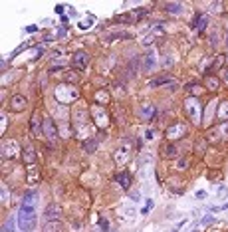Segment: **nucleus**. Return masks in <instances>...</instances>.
I'll return each instance as SVG.
<instances>
[{
  "label": "nucleus",
  "instance_id": "nucleus-1",
  "mask_svg": "<svg viewBox=\"0 0 228 232\" xmlns=\"http://www.w3.org/2000/svg\"><path fill=\"white\" fill-rule=\"evenodd\" d=\"M18 224L24 232L32 230L36 226V214H34V208L30 204H22V208L18 210Z\"/></svg>",
  "mask_w": 228,
  "mask_h": 232
},
{
  "label": "nucleus",
  "instance_id": "nucleus-2",
  "mask_svg": "<svg viewBox=\"0 0 228 232\" xmlns=\"http://www.w3.org/2000/svg\"><path fill=\"white\" fill-rule=\"evenodd\" d=\"M145 14H147V10L139 8V10H135V12H129V14H119V16H115L113 20H115V22H121V24H133V22L141 20Z\"/></svg>",
  "mask_w": 228,
  "mask_h": 232
},
{
  "label": "nucleus",
  "instance_id": "nucleus-3",
  "mask_svg": "<svg viewBox=\"0 0 228 232\" xmlns=\"http://www.w3.org/2000/svg\"><path fill=\"white\" fill-rule=\"evenodd\" d=\"M72 60H74V66L79 68V70H85V68H87V64H89V58H87V54H85V52H76Z\"/></svg>",
  "mask_w": 228,
  "mask_h": 232
},
{
  "label": "nucleus",
  "instance_id": "nucleus-4",
  "mask_svg": "<svg viewBox=\"0 0 228 232\" xmlns=\"http://www.w3.org/2000/svg\"><path fill=\"white\" fill-rule=\"evenodd\" d=\"M129 155H131V145H129V143H123L121 149L115 151V161H117V163H125V161L129 159Z\"/></svg>",
  "mask_w": 228,
  "mask_h": 232
},
{
  "label": "nucleus",
  "instance_id": "nucleus-5",
  "mask_svg": "<svg viewBox=\"0 0 228 232\" xmlns=\"http://www.w3.org/2000/svg\"><path fill=\"white\" fill-rule=\"evenodd\" d=\"M60 206H56V204H50L48 208H46V212H44V218L48 220V222H56L58 218H60Z\"/></svg>",
  "mask_w": 228,
  "mask_h": 232
},
{
  "label": "nucleus",
  "instance_id": "nucleus-6",
  "mask_svg": "<svg viewBox=\"0 0 228 232\" xmlns=\"http://www.w3.org/2000/svg\"><path fill=\"white\" fill-rule=\"evenodd\" d=\"M10 107H12L14 111H22V109L26 107V99H24V95H14V97L10 99Z\"/></svg>",
  "mask_w": 228,
  "mask_h": 232
},
{
  "label": "nucleus",
  "instance_id": "nucleus-7",
  "mask_svg": "<svg viewBox=\"0 0 228 232\" xmlns=\"http://www.w3.org/2000/svg\"><path fill=\"white\" fill-rule=\"evenodd\" d=\"M119 38H129L125 32H109V34H105L103 38H101V42L105 44V46H109L113 40H119Z\"/></svg>",
  "mask_w": 228,
  "mask_h": 232
},
{
  "label": "nucleus",
  "instance_id": "nucleus-8",
  "mask_svg": "<svg viewBox=\"0 0 228 232\" xmlns=\"http://www.w3.org/2000/svg\"><path fill=\"white\" fill-rule=\"evenodd\" d=\"M44 129H46L48 139H50V141H54V139H56V125L52 123V119H46V121H44Z\"/></svg>",
  "mask_w": 228,
  "mask_h": 232
},
{
  "label": "nucleus",
  "instance_id": "nucleus-9",
  "mask_svg": "<svg viewBox=\"0 0 228 232\" xmlns=\"http://www.w3.org/2000/svg\"><path fill=\"white\" fill-rule=\"evenodd\" d=\"M117 181H119V185H121L123 189H129V187H131V175H129L127 171L119 173V175H117Z\"/></svg>",
  "mask_w": 228,
  "mask_h": 232
},
{
  "label": "nucleus",
  "instance_id": "nucleus-10",
  "mask_svg": "<svg viewBox=\"0 0 228 232\" xmlns=\"http://www.w3.org/2000/svg\"><path fill=\"white\" fill-rule=\"evenodd\" d=\"M155 68V52H149L143 58V70H153Z\"/></svg>",
  "mask_w": 228,
  "mask_h": 232
},
{
  "label": "nucleus",
  "instance_id": "nucleus-11",
  "mask_svg": "<svg viewBox=\"0 0 228 232\" xmlns=\"http://www.w3.org/2000/svg\"><path fill=\"white\" fill-rule=\"evenodd\" d=\"M24 161L30 163V165L36 161V151H34L32 147H26V149H24Z\"/></svg>",
  "mask_w": 228,
  "mask_h": 232
},
{
  "label": "nucleus",
  "instance_id": "nucleus-12",
  "mask_svg": "<svg viewBox=\"0 0 228 232\" xmlns=\"http://www.w3.org/2000/svg\"><path fill=\"white\" fill-rule=\"evenodd\" d=\"M165 10H167V12H171V14H179V12L183 10V6H181V4H177V2H169V4H165Z\"/></svg>",
  "mask_w": 228,
  "mask_h": 232
},
{
  "label": "nucleus",
  "instance_id": "nucleus-13",
  "mask_svg": "<svg viewBox=\"0 0 228 232\" xmlns=\"http://www.w3.org/2000/svg\"><path fill=\"white\" fill-rule=\"evenodd\" d=\"M173 77L171 76H159L157 79H151V87H157V85H161V83H169Z\"/></svg>",
  "mask_w": 228,
  "mask_h": 232
},
{
  "label": "nucleus",
  "instance_id": "nucleus-14",
  "mask_svg": "<svg viewBox=\"0 0 228 232\" xmlns=\"http://www.w3.org/2000/svg\"><path fill=\"white\" fill-rule=\"evenodd\" d=\"M95 147H97V141H95V139H87V141L83 143V149H85L87 153H93Z\"/></svg>",
  "mask_w": 228,
  "mask_h": 232
},
{
  "label": "nucleus",
  "instance_id": "nucleus-15",
  "mask_svg": "<svg viewBox=\"0 0 228 232\" xmlns=\"http://www.w3.org/2000/svg\"><path fill=\"white\" fill-rule=\"evenodd\" d=\"M222 62H224V56H216L214 58V62H212V66H210V70L208 72H216L220 66H222Z\"/></svg>",
  "mask_w": 228,
  "mask_h": 232
},
{
  "label": "nucleus",
  "instance_id": "nucleus-16",
  "mask_svg": "<svg viewBox=\"0 0 228 232\" xmlns=\"http://www.w3.org/2000/svg\"><path fill=\"white\" fill-rule=\"evenodd\" d=\"M16 151H18V147H16V145H14V143H10V155H12V159H14V157H16ZM8 153V147H6V145H4V149H2V157H4V155Z\"/></svg>",
  "mask_w": 228,
  "mask_h": 232
},
{
  "label": "nucleus",
  "instance_id": "nucleus-17",
  "mask_svg": "<svg viewBox=\"0 0 228 232\" xmlns=\"http://www.w3.org/2000/svg\"><path fill=\"white\" fill-rule=\"evenodd\" d=\"M34 198H36V191L32 189V191H28V193H26V196H24V204H30Z\"/></svg>",
  "mask_w": 228,
  "mask_h": 232
},
{
  "label": "nucleus",
  "instance_id": "nucleus-18",
  "mask_svg": "<svg viewBox=\"0 0 228 232\" xmlns=\"http://www.w3.org/2000/svg\"><path fill=\"white\" fill-rule=\"evenodd\" d=\"M64 79H66V81H76L77 74L76 72H64Z\"/></svg>",
  "mask_w": 228,
  "mask_h": 232
},
{
  "label": "nucleus",
  "instance_id": "nucleus-19",
  "mask_svg": "<svg viewBox=\"0 0 228 232\" xmlns=\"http://www.w3.org/2000/svg\"><path fill=\"white\" fill-rule=\"evenodd\" d=\"M163 153L169 155V157H175V155H177V149H175L173 145H169V147H165V149H163Z\"/></svg>",
  "mask_w": 228,
  "mask_h": 232
},
{
  "label": "nucleus",
  "instance_id": "nucleus-20",
  "mask_svg": "<svg viewBox=\"0 0 228 232\" xmlns=\"http://www.w3.org/2000/svg\"><path fill=\"white\" fill-rule=\"evenodd\" d=\"M34 173H38L36 169H30V175H28V183H34L36 179H38V175H34Z\"/></svg>",
  "mask_w": 228,
  "mask_h": 232
},
{
  "label": "nucleus",
  "instance_id": "nucleus-21",
  "mask_svg": "<svg viewBox=\"0 0 228 232\" xmlns=\"http://www.w3.org/2000/svg\"><path fill=\"white\" fill-rule=\"evenodd\" d=\"M149 208H153V200H149V202H147V206L143 208V214H147V212H149Z\"/></svg>",
  "mask_w": 228,
  "mask_h": 232
},
{
  "label": "nucleus",
  "instance_id": "nucleus-22",
  "mask_svg": "<svg viewBox=\"0 0 228 232\" xmlns=\"http://www.w3.org/2000/svg\"><path fill=\"white\" fill-rule=\"evenodd\" d=\"M99 224H101V228H103V232H107V226H109V224H107V220H105V218H103V220H101Z\"/></svg>",
  "mask_w": 228,
  "mask_h": 232
},
{
  "label": "nucleus",
  "instance_id": "nucleus-23",
  "mask_svg": "<svg viewBox=\"0 0 228 232\" xmlns=\"http://www.w3.org/2000/svg\"><path fill=\"white\" fill-rule=\"evenodd\" d=\"M210 222H212V216H204L202 218V224H210Z\"/></svg>",
  "mask_w": 228,
  "mask_h": 232
},
{
  "label": "nucleus",
  "instance_id": "nucleus-24",
  "mask_svg": "<svg viewBox=\"0 0 228 232\" xmlns=\"http://www.w3.org/2000/svg\"><path fill=\"white\" fill-rule=\"evenodd\" d=\"M2 202H6V187L2 185Z\"/></svg>",
  "mask_w": 228,
  "mask_h": 232
},
{
  "label": "nucleus",
  "instance_id": "nucleus-25",
  "mask_svg": "<svg viewBox=\"0 0 228 232\" xmlns=\"http://www.w3.org/2000/svg\"><path fill=\"white\" fill-rule=\"evenodd\" d=\"M36 30H38L36 26H28V28H26V32H30V34H32V32H36Z\"/></svg>",
  "mask_w": 228,
  "mask_h": 232
},
{
  "label": "nucleus",
  "instance_id": "nucleus-26",
  "mask_svg": "<svg viewBox=\"0 0 228 232\" xmlns=\"http://www.w3.org/2000/svg\"><path fill=\"white\" fill-rule=\"evenodd\" d=\"M192 232H196V230H192Z\"/></svg>",
  "mask_w": 228,
  "mask_h": 232
}]
</instances>
